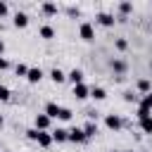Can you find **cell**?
Wrapping results in <instances>:
<instances>
[{
	"label": "cell",
	"mask_w": 152,
	"mask_h": 152,
	"mask_svg": "<svg viewBox=\"0 0 152 152\" xmlns=\"http://www.w3.org/2000/svg\"><path fill=\"white\" fill-rule=\"evenodd\" d=\"M59 109H62V107H59L57 102H48V104H45V114H48L50 119H59Z\"/></svg>",
	"instance_id": "8fae6325"
},
{
	"label": "cell",
	"mask_w": 152,
	"mask_h": 152,
	"mask_svg": "<svg viewBox=\"0 0 152 152\" xmlns=\"http://www.w3.org/2000/svg\"><path fill=\"white\" fill-rule=\"evenodd\" d=\"M83 133H86V138H95V135H97V124H95V121H88V124L83 126Z\"/></svg>",
	"instance_id": "e0dca14e"
},
{
	"label": "cell",
	"mask_w": 152,
	"mask_h": 152,
	"mask_svg": "<svg viewBox=\"0 0 152 152\" xmlns=\"http://www.w3.org/2000/svg\"><path fill=\"white\" fill-rule=\"evenodd\" d=\"M40 147H50L52 145V135L48 133V131H38V140H36Z\"/></svg>",
	"instance_id": "7c38bea8"
},
{
	"label": "cell",
	"mask_w": 152,
	"mask_h": 152,
	"mask_svg": "<svg viewBox=\"0 0 152 152\" xmlns=\"http://www.w3.org/2000/svg\"><path fill=\"white\" fill-rule=\"evenodd\" d=\"M90 97H93V100H104V97H107V90H104L102 86H95V88H90Z\"/></svg>",
	"instance_id": "2e32d148"
},
{
	"label": "cell",
	"mask_w": 152,
	"mask_h": 152,
	"mask_svg": "<svg viewBox=\"0 0 152 152\" xmlns=\"http://www.w3.org/2000/svg\"><path fill=\"white\" fill-rule=\"evenodd\" d=\"M95 19H97V24H102V26H114V21H116L114 14H109V12H100Z\"/></svg>",
	"instance_id": "ba28073f"
},
{
	"label": "cell",
	"mask_w": 152,
	"mask_h": 152,
	"mask_svg": "<svg viewBox=\"0 0 152 152\" xmlns=\"http://www.w3.org/2000/svg\"><path fill=\"white\" fill-rule=\"evenodd\" d=\"M121 124H124V121H121V116H116V114H107V116H104V126H107L109 131H119Z\"/></svg>",
	"instance_id": "3957f363"
},
{
	"label": "cell",
	"mask_w": 152,
	"mask_h": 152,
	"mask_svg": "<svg viewBox=\"0 0 152 152\" xmlns=\"http://www.w3.org/2000/svg\"><path fill=\"white\" fill-rule=\"evenodd\" d=\"M50 121H52V119H50L45 112H43V114H36V119H33V128H36V131H48V128H50Z\"/></svg>",
	"instance_id": "7a4b0ae2"
},
{
	"label": "cell",
	"mask_w": 152,
	"mask_h": 152,
	"mask_svg": "<svg viewBox=\"0 0 152 152\" xmlns=\"http://www.w3.org/2000/svg\"><path fill=\"white\" fill-rule=\"evenodd\" d=\"M2 124H5V119H2V114H0V128H2Z\"/></svg>",
	"instance_id": "d6a6232c"
},
{
	"label": "cell",
	"mask_w": 152,
	"mask_h": 152,
	"mask_svg": "<svg viewBox=\"0 0 152 152\" xmlns=\"http://www.w3.org/2000/svg\"><path fill=\"white\" fill-rule=\"evenodd\" d=\"M50 135H52V142H66V138H69V131H66V128H55Z\"/></svg>",
	"instance_id": "9c48e42d"
},
{
	"label": "cell",
	"mask_w": 152,
	"mask_h": 152,
	"mask_svg": "<svg viewBox=\"0 0 152 152\" xmlns=\"http://www.w3.org/2000/svg\"><path fill=\"white\" fill-rule=\"evenodd\" d=\"M112 69H114L116 76L121 78V76L126 74V62H124V59H112Z\"/></svg>",
	"instance_id": "5bb4252c"
},
{
	"label": "cell",
	"mask_w": 152,
	"mask_h": 152,
	"mask_svg": "<svg viewBox=\"0 0 152 152\" xmlns=\"http://www.w3.org/2000/svg\"><path fill=\"white\" fill-rule=\"evenodd\" d=\"M12 21H14L17 28H26V26H28V14H26V12H17Z\"/></svg>",
	"instance_id": "52a82bcc"
},
{
	"label": "cell",
	"mask_w": 152,
	"mask_h": 152,
	"mask_svg": "<svg viewBox=\"0 0 152 152\" xmlns=\"http://www.w3.org/2000/svg\"><path fill=\"white\" fill-rule=\"evenodd\" d=\"M138 90H140V93H145V95H147V93H150V90H152V83H150V81H147V78H140V81H138Z\"/></svg>",
	"instance_id": "d6986e66"
},
{
	"label": "cell",
	"mask_w": 152,
	"mask_h": 152,
	"mask_svg": "<svg viewBox=\"0 0 152 152\" xmlns=\"http://www.w3.org/2000/svg\"><path fill=\"white\" fill-rule=\"evenodd\" d=\"M50 78H52L55 83H64V81H66V74H64L59 66H55V69L50 71Z\"/></svg>",
	"instance_id": "9a60e30c"
},
{
	"label": "cell",
	"mask_w": 152,
	"mask_h": 152,
	"mask_svg": "<svg viewBox=\"0 0 152 152\" xmlns=\"http://www.w3.org/2000/svg\"><path fill=\"white\" fill-rule=\"evenodd\" d=\"M124 100H126V102H135V95H133V90H126V93H124Z\"/></svg>",
	"instance_id": "f1b7e54d"
},
{
	"label": "cell",
	"mask_w": 152,
	"mask_h": 152,
	"mask_svg": "<svg viewBox=\"0 0 152 152\" xmlns=\"http://www.w3.org/2000/svg\"><path fill=\"white\" fill-rule=\"evenodd\" d=\"M40 78H43V69H40V66H31L28 74H26V81H28V83H38Z\"/></svg>",
	"instance_id": "8992f818"
},
{
	"label": "cell",
	"mask_w": 152,
	"mask_h": 152,
	"mask_svg": "<svg viewBox=\"0 0 152 152\" xmlns=\"http://www.w3.org/2000/svg\"><path fill=\"white\" fill-rule=\"evenodd\" d=\"M14 71H17V76H26V74H28V66H26V64H17Z\"/></svg>",
	"instance_id": "4316f807"
},
{
	"label": "cell",
	"mask_w": 152,
	"mask_h": 152,
	"mask_svg": "<svg viewBox=\"0 0 152 152\" xmlns=\"http://www.w3.org/2000/svg\"><path fill=\"white\" fill-rule=\"evenodd\" d=\"M140 107H147V109H152V90L142 97V102H140Z\"/></svg>",
	"instance_id": "d4e9b609"
},
{
	"label": "cell",
	"mask_w": 152,
	"mask_h": 152,
	"mask_svg": "<svg viewBox=\"0 0 152 152\" xmlns=\"http://www.w3.org/2000/svg\"><path fill=\"white\" fill-rule=\"evenodd\" d=\"M131 10H133V5H131V2H121V5H119V14H121V19H124Z\"/></svg>",
	"instance_id": "7402d4cb"
},
{
	"label": "cell",
	"mask_w": 152,
	"mask_h": 152,
	"mask_svg": "<svg viewBox=\"0 0 152 152\" xmlns=\"http://www.w3.org/2000/svg\"><path fill=\"white\" fill-rule=\"evenodd\" d=\"M10 97H12L10 88L7 86H0V102H10Z\"/></svg>",
	"instance_id": "44dd1931"
},
{
	"label": "cell",
	"mask_w": 152,
	"mask_h": 152,
	"mask_svg": "<svg viewBox=\"0 0 152 152\" xmlns=\"http://www.w3.org/2000/svg\"><path fill=\"white\" fill-rule=\"evenodd\" d=\"M131 152H133V150H131Z\"/></svg>",
	"instance_id": "836d02e7"
},
{
	"label": "cell",
	"mask_w": 152,
	"mask_h": 152,
	"mask_svg": "<svg viewBox=\"0 0 152 152\" xmlns=\"http://www.w3.org/2000/svg\"><path fill=\"white\" fill-rule=\"evenodd\" d=\"M7 66H10V62H7V59L0 55V69H7Z\"/></svg>",
	"instance_id": "4dcf8cb0"
},
{
	"label": "cell",
	"mask_w": 152,
	"mask_h": 152,
	"mask_svg": "<svg viewBox=\"0 0 152 152\" xmlns=\"http://www.w3.org/2000/svg\"><path fill=\"white\" fill-rule=\"evenodd\" d=\"M26 138L36 142V140H38V131H36V128H28V131H26Z\"/></svg>",
	"instance_id": "83f0119b"
},
{
	"label": "cell",
	"mask_w": 152,
	"mask_h": 152,
	"mask_svg": "<svg viewBox=\"0 0 152 152\" xmlns=\"http://www.w3.org/2000/svg\"><path fill=\"white\" fill-rule=\"evenodd\" d=\"M7 12H10L7 2H0V17H7Z\"/></svg>",
	"instance_id": "f546056e"
},
{
	"label": "cell",
	"mask_w": 152,
	"mask_h": 152,
	"mask_svg": "<svg viewBox=\"0 0 152 152\" xmlns=\"http://www.w3.org/2000/svg\"><path fill=\"white\" fill-rule=\"evenodd\" d=\"M78 33H81V38H83L86 43L95 40V28H93V24H90V21H83V24L78 26Z\"/></svg>",
	"instance_id": "6da1fadb"
},
{
	"label": "cell",
	"mask_w": 152,
	"mask_h": 152,
	"mask_svg": "<svg viewBox=\"0 0 152 152\" xmlns=\"http://www.w3.org/2000/svg\"><path fill=\"white\" fill-rule=\"evenodd\" d=\"M5 52V43H2V38H0V55Z\"/></svg>",
	"instance_id": "1f68e13d"
},
{
	"label": "cell",
	"mask_w": 152,
	"mask_h": 152,
	"mask_svg": "<svg viewBox=\"0 0 152 152\" xmlns=\"http://www.w3.org/2000/svg\"><path fill=\"white\" fill-rule=\"evenodd\" d=\"M66 81H71L74 86H78V83H83V71H81V69H71V71L66 74Z\"/></svg>",
	"instance_id": "30bf717a"
},
{
	"label": "cell",
	"mask_w": 152,
	"mask_h": 152,
	"mask_svg": "<svg viewBox=\"0 0 152 152\" xmlns=\"http://www.w3.org/2000/svg\"><path fill=\"white\" fill-rule=\"evenodd\" d=\"M40 38H45V40H50V38H55V28H52L50 24H45V26H40Z\"/></svg>",
	"instance_id": "ac0fdd59"
},
{
	"label": "cell",
	"mask_w": 152,
	"mask_h": 152,
	"mask_svg": "<svg viewBox=\"0 0 152 152\" xmlns=\"http://www.w3.org/2000/svg\"><path fill=\"white\" fill-rule=\"evenodd\" d=\"M140 131H142V133H152V116L140 119Z\"/></svg>",
	"instance_id": "ffe728a7"
},
{
	"label": "cell",
	"mask_w": 152,
	"mask_h": 152,
	"mask_svg": "<svg viewBox=\"0 0 152 152\" xmlns=\"http://www.w3.org/2000/svg\"><path fill=\"white\" fill-rule=\"evenodd\" d=\"M74 97H76V100H86V97H90V88H88L86 83L74 86Z\"/></svg>",
	"instance_id": "5b68a950"
},
{
	"label": "cell",
	"mask_w": 152,
	"mask_h": 152,
	"mask_svg": "<svg viewBox=\"0 0 152 152\" xmlns=\"http://www.w3.org/2000/svg\"><path fill=\"white\" fill-rule=\"evenodd\" d=\"M59 119H62V121H69V119H71V109H69V107H62V109H59Z\"/></svg>",
	"instance_id": "cb8c5ba5"
},
{
	"label": "cell",
	"mask_w": 152,
	"mask_h": 152,
	"mask_svg": "<svg viewBox=\"0 0 152 152\" xmlns=\"http://www.w3.org/2000/svg\"><path fill=\"white\" fill-rule=\"evenodd\" d=\"M135 116H138V121H140V119H147V116H152V109H147V107H138V114H135Z\"/></svg>",
	"instance_id": "603a6c76"
},
{
	"label": "cell",
	"mask_w": 152,
	"mask_h": 152,
	"mask_svg": "<svg viewBox=\"0 0 152 152\" xmlns=\"http://www.w3.org/2000/svg\"><path fill=\"white\" fill-rule=\"evenodd\" d=\"M114 45H116V50H126V48H128V40H126V38H116Z\"/></svg>",
	"instance_id": "484cf974"
},
{
	"label": "cell",
	"mask_w": 152,
	"mask_h": 152,
	"mask_svg": "<svg viewBox=\"0 0 152 152\" xmlns=\"http://www.w3.org/2000/svg\"><path fill=\"white\" fill-rule=\"evenodd\" d=\"M69 142H76V145H81V142H86L88 138H86V133H83V128H71L69 131V138H66Z\"/></svg>",
	"instance_id": "277c9868"
},
{
	"label": "cell",
	"mask_w": 152,
	"mask_h": 152,
	"mask_svg": "<svg viewBox=\"0 0 152 152\" xmlns=\"http://www.w3.org/2000/svg\"><path fill=\"white\" fill-rule=\"evenodd\" d=\"M40 12H43L45 17H55V14H57V5H55V2H43V5H40Z\"/></svg>",
	"instance_id": "4fadbf2b"
}]
</instances>
